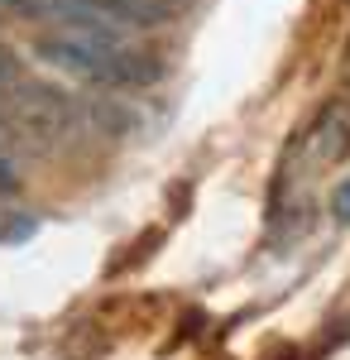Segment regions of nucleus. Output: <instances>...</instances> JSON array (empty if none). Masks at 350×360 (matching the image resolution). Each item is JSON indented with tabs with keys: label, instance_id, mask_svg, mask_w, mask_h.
<instances>
[{
	"label": "nucleus",
	"instance_id": "obj_1",
	"mask_svg": "<svg viewBox=\"0 0 350 360\" xmlns=\"http://www.w3.org/2000/svg\"><path fill=\"white\" fill-rule=\"evenodd\" d=\"M34 58L58 68V72H67V77L96 82V86H154L163 77L159 58L120 44V34H86V29L39 34L34 39Z\"/></svg>",
	"mask_w": 350,
	"mask_h": 360
},
{
	"label": "nucleus",
	"instance_id": "obj_2",
	"mask_svg": "<svg viewBox=\"0 0 350 360\" xmlns=\"http://www.w3.org/2000/svg\"><path fill=\"white\" fill-rule=\"evenodd\" d=\"M15 10L39 15V20H63L86 34H130V29L163 25L159 0H10Z\"/></svg>",
	"mask_w": 350,
	"mask_h": 360
},
{
	"label": "nucleus",
	"instance_id": "obj_3",
	"mask_svg": "<svg viewBox=\"0 0 350 360\" xmlns=\"http://www.w3.org/2000/svg\"><path fill=\"white\" fill-rule=\"evenodd\" d=\"M331 212H336V221H346L350 226V178L336 188V197H331Z\"/></svg>",
	"mask_w": 350,
	"mask_h": 360
},
{
	"label": "nucleus",
	"instance_id": "obj_4",
	"mask_svg": "<svg viewBox=\"0 0 350 360\" xmlns=\"http://www.w3.org/2000/svg\"><path fill=\"white\" fill-rule=\"evenodd\" d=\"M0 193H15V164H10L5 144H0Z\"/></svg>",
	"mask_w": 350,
	"mask_h": 360
}]
</instances>
